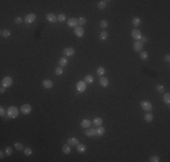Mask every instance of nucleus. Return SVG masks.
Masks as SVG:
<instances>
[{"mask_svg":"<svg viewBox=\"0 0 170 162\" xmlns=\"http://www.w3.org/2000/svg\"><path fill=\"white\" fill-rule=\"evenodd\" d=\"M18 113H19V111H18V108L15 107V106H10L8 107V109L7 111V114L9 118H16L18 116Z\"/></svg>","mask_w":170,"mask_h":162,"instance_id":"obj_1","label":"nucleus"},{"mask_svg":"<svg viewBox=\"0 0 170 162\" xmlns=\"http://www.w3.org/2000/svg\"><path fill=\"white\" fill-rule=\"evenodd\" d=\"M13 84V78L11 77H5V78L2 79V82H1V86H3L5 87H11Z\"/></svg>","mask_w":170,"mask_h":162,"instance_id":"obj_2","label":"nucleus"},{"mask_svg":"<svg viewBox=\"0 0 170 162\" xmlns=\"http://www.w3.org/2000/svg\"><path fill=\"white\" fill-rule=\"evenodd\" d=\"M140 106L143 108V110H145L147 112H150L153 108L152 104L149 102V101H142L140 103Z\"/></svg>","mask_w":170,"mask_h":162,"instance_id":"obj_3","label":"nucleus"},{"mask_svg":"<svg viewBox=\"0 0 170 162\" xmlns=\"http://www.w3.org/2000/svg\"><path fill=\"white\" fill-rule=\"evenodd\" d=\"M20 111H21V113H24V114H29V113L32 112V107H31V106L28 105V104H25V105H23V106H21Z\"/></svg>","mask_w":170,"mask_h":162,"instance_id":"obj_4","label":"nucleus"},{"mask_svg":"<svg viewBox=\"0 0 170 162\" xmlns=\"http://www.w3.org/2000/svg\"><path fill=\"white\" fill-rule=\"evenodd\" d=\"M36 19V14L30 13V14H26V16L25 17V22L26 24H32L35 22V20Z\"/></svg>","mask_w":170,"mask_h":162,"instance_id":"obj_5","label":"nucleus"},{"mask_svg":"<svg viewBox=\"0 0 170 162\" xmlns=\"http://www.w3.org/2000/svg\"><path fill=\"white\" fill-rule=\"evenodd\" d=\"M76 88L78 90L79 93H83L86 90V83L84 81H79L77 85H76Z\"/></svg>","mask_w":170,"mask_h":162,"instance_id":"obj_6","label":"nucleus"},{"mask_svg":"<svg viewBox=\"0 0 170 162\" xmlns=\"http://www.w3.org/2000/svg\"><path fill=\"white\" fill-rule=\"evenodd\" d=\"M131 36H132L133 39L138 41V40L141 39V37H142L141 32H140L139 30H138V29H133L132 32H131Z\"/></svg>","mask_w":170,"mask_h":162,"instance_id":"obj_7","label":"nucleus"},{"mask_svg":"<svg viewBox=\"0 0 170 162\" xmlns=\"http://www.w3.org/2000/svg\"><path fill=\"white\" fill-rule=\"evenodd\" d=\"M74 34L78 38H82L84 35V29L82 28V26H77L74 29Z\"/></svg>","mask_w":170,"mask_h":162,"instance_id":"obj_8","label":"nucleus"},{"mask_svg":"<svg viewBox=\"0 0 170 162\" xmlns=\"http://www.w3.org/2000/svg\"><path fill=\"white\" fill-rule=\"evenodd\" d=\"M143 47H144V44L142 43L140 41H137L136 42H134L133 44V49H134L135 51H142L143 50Z\"/></svg>","mask_w":170,"mask_h":162,"instance_id":"obj_9","label":"nucleus"},{"mask_svg":"<svg viewBox=\"0 0 170 162\" xmlns=\"http://www.w3.org/2000/svg\"><path fill=\"white\" fill-rule=\"evenodd\" d=\"M63 52H64V55H66V56H73L75 54V50L73 48H71V47H67V48H65V49H64V50H63Z\"/></svg>","mask_w":170,"mask_h":162,"instance_id":"obj_10","label":"nucleus"},{"mask_svg":"<svg viewBox=\"0 0 170 162\" xmlns=\"http://www.w3.org/2000/svg\"><path fill=\"white\" fill-rule=\"evenodd\" d=\"M46 20L49 22V23L54 24V23H56V21H57V16L54 14L50 13V14H46Z\"/></svg>","mask_w":170,"mask_h":162,"instance_id":"obj_11","label":"nucleus"},{"mask_svg":"<svg viewBox=\"0 0 170 162\" xmlns=\"http://www.w3.org/2000/svg\"><path fill=\"white\" fill-rule=\"evenodd\" d=\"M67 143L70 146H77V145L80 143V141L77 138H74V137H71V138H69L67 140Z\"/></svg>","mask_w":170,"mask_h":162,"instance_id":"obj_12","label":"nucleus"},{"mask_svg":"<svg viewBox=\"0 0 170 162\" xmlns=\"http://www.w3.org/2000/svg\"><path fill=\"white\" fill-rule=\"evenodd\" d=\"M68 26L69 27H77V25H78V19H76V18H70L69 20H68Z\"/></svg>","mask_w":170,"mask_h":162,"instance_id":"obj_13","label":"nucleus"},{"mask_svg":"<svg viewBox=\"0 0 170 162\" xmlns=\"http://www.w3.org/2000/svg\"><path fill=\"white\" fill-rule=\"evenodd\" d=\"M104 133H105V128L101 125L98 126V128L96 129V137H100L104 135Z\"/></svg>","mask_w":170,"mask_h":162,"instance_id":"obj_14","label":"nucleus"},{"mask_svg":"<svg viewBox=\"0 0 170 162\" xmlns=\"http://www.w3.org/2000/svg\"><path fill=\"white\" fill-rule=\"evenodd\" d=\"M84 133L88 137H96V129H92V128L87 129L84 131Z\"/></svg>","mask_w":170,"mask_h":162,"instance_id":"obj_15","label":"nucleus"},{"mask_svg":"<svg viewBox=\"0 0 170 162\" xmlns=\"http://www.w3.org/2000/svg\"><path fill=\"white\" fill-rule=\"evenodd\" d=\"M92 122L91 120H89V119H84V120L82 121L81 126H82V128L87 129V128H90V127L92 126Z\"/></svg>","mask_w":170,"mask_h":162,"instance_id":"obj_16","label":"nucleus"},{"mask_svg":"<svg viewBox=\"0 0 170 162\" xmlns=\"http://www.w3.org/2000/svg\"><path fill=\"white\" fill-rule=\"evenodd\" d=\"M42 84V87H43L44 88H46V89H50V88L53 87V82L50 80V79H45V80H43Z\"/></svg>","mask_w":170,"mask_h":162,"instance_id":"obj_17","label":"nucleus"},{"mask_svg":"<svg viewBox=\"0 0 170 162\" xmlns=\"http://www.w3.org/2000/svg\"><path fill=\"white\" fill-rule=\"evenodd\" d=\"M99 84L103 87H107L109 86V79L107 78H105V77H101V78H99Z\"/></svg>","mask_w":170,"mask_h":162,"instance_id":"obj_18","label":"nucleus"},{"mask_svg":"<svg viewBox=\"0 0 170 162\" xmlns=\"http://www.w3.org/2000/svg\"><path fill=\"white\" fill-rule=\"evenodd\" d=\"M86 150H87V148H86V146H85L84 144L79 143V144L77 145V151H78L79 153H84V152L86 151Z\"/></svg>","mask_w":170,"mask_h":162,"instance_id":"obj_19","label":"nucleus"},{"mask_svg":"<svg viewBox=\"0 0 170 162\" xmlns=\"http://www.w3.org/2000/svg\"><path fill=\"white\" fill-rule=\"evenodd\" d=\"M59 65L61 67H65L68 65V59L66 57H62L59 60Z\"/></svg>","mask_w":170,"mask_h":162,"instance_id":"obj_20","label":"nucleus"},{"mask_svg":"<svg viewBox=\"0 0 170 162\" xmlns=\"http://www.w3.org/2000/svg\"><path fill=\"white\" fill-rule=\"evenodd\" d=\"M140 25H141V19H140V18L139 17L133 18V20H132V25H133L134 27H138Z\"/></svg>","mask_w":170,"mask_h":162,"instance_id":"obj_21","label":"nucleus"},{"mask_svg":"<svg viewBox=\"0 0 170 162\" xmlns=\"http://www.w3.org/2000/svg\"><path fill=\"white\" fill-rule=\"evenodd\" d=\"M93 81H94V78L92 75H87L84 78V82L86 84H92Z\"/></svg>","mask_w":170,"mask_h":162,"instance_id":"obj_22","label":"nucleus"},{"mask_svg":"<svg viewBox=\"0 0 170 162\" xmlns=\"http://www.w3.org/2000/svg\"><path fill=\"white\" fill-rule=\"evenodd\" d=\"M144 119L147 123H151L154 119V117H153V114L151 113H148L145 114V117H144Z\"/></svg>","mask_w":170,"mask_h":162,"instance_id":"obj_23","label":"nucleus"},{"mask_svg":"<svg viewBox=\"0 0 170 162\" xmlns=\"http://www.w3.org/2000/svg\"><path fill=\"white\" fill-rule=\"evenodd\" d=\"M63 151H64V154H69L71 153V146L68 144H64L63 146Z\"/></svg>","mask_w":170,"mask_h":162,"instance_id":"obj_24","label":"nucleus"},{"mask_svg":"<svg viewBox=\"0 0 170 162\" xmlns=\"http://www.w3.org/2000/svg\"><path fill=\"white\" fill-rule=\"evenodd\" d=\"M102 119L100 118V117H97V118H95L94 120L92 121V123L94 124V125H96V126H99L100 124H102Z\"/></svg>","mask_w":170,"mask_h":162,"instance_id":"obj_25","label":"nucleus"},{"mask_svg":"<svg viewBox=\"0 0 170 162\" xmlns=\"http://www.w3.org/2000/svg\"><path fill=\"white\" fill-rule=\"evenodd\" d=\"M108 36H109L108 32L106 31H102V32H100V34H99V39L101 40V41H106L108 39Z\"/></svg>","mask_w":170,"mask_h":162,"instance_id":"obj_26","label":"nucleus"},{"mask_svg":"<svg viewBox=\"0 0 170 162\" xmlns=\"http://www.w3.org/2000/svg\"><path fill=\"white\" fill-rule=\"evenodd\" d=\"M1 35L3 36L4 38H7V37H9L11 35V32L9 30H7V29H5L3 30L2 32H1Z\"/></svg>","mask_w":170,"mask_h":162,"instance_id":"obj_27","label":"nucleus"},{"mask_svg":"<svg viewBox=\"0 0 170 162\" xmlns=\"http://www.w3.org/2000/svg\"><path fill=\"white\" fill-rule=\"evenodd\" d=\"M105 72H106V69L103 67H99L97 69V74L99 75V76H101V77H102L103 75L105 74Z\"/></svg>","mask_w":170,"mask_h":162,"instance_id":"obj_28","label":"nucleus"},{"mask_svg":"<svg viewBox=\"0 0 170 162\" xmlns=\"http://www.w3.org/2000/svg\"><path fill=\"white\" fill-rule=\"evenodd\" d=\"M140 59L143 60H146L149 59V53L147 52V51H145V50H143V51H141L140 52Z\"/></svg>","mask_w":170,"mask_h":162,"instance_id":"obj_29","label":"nucleus"},{"mask_svg":"<svg viewBox=\"0 0 170 162\" xmlns=\"http://www.w3.org/2000/svg\"><path fill=\"white\" fill-rule=\"evenodd\" d=\"M107 1H99V4H98V8L99 10H103L107 6Z\"/></svg>","mask_w":170,"mask_h":162,"instance_id":"obj_30","label":"nucleus"},{"mask_svg":"<svg viewBox=\"0 0 170 162\" xmlns=\"http://www.w3.org/2000/svg\"><path fill=\"white\" fill-rule=\"evenodd\" d=\"M163 100H164V102L166 103L167 105H169L170 104V94L169 93L165 94V95L163 96Z\"/></svg>","mask_w":170,"mask_h":162,"instance_id":"obj_31","label":"nucleus"},{"mask_svg":"<svg viewBox=\"0 0 170 162\" xmlns=\"http://www.w3.org/2000/svg\"><path fill=\"white\" fill-rule=\"evenodd\" d=\"M108 25H109V24H108L107 20H101L99 22V26L101 29H106L108 27Z\"/></svg>","mask_w":170,"mask_h":162,"instance_id":"obj_32","label":"nucleus"},{"mask_svg":"<svg viewBox=\"0 0 170 162\" xmlns=\"http://www.w3.org/2000/svg\"><path fill=\"white\" fill-rule=\"evenodd\" d=\"M14 147H15V149L17 150L18 151H21V150H25L23 144L20 143V142H15V143H14Z\"/></svg>","mask_w":170,"mask_h":162,"instance_id":"obj_33","label":"nucleus"},{"mask_svg":"<svg viewBox=\"0 0 170 162\" xmlns=\"http://www.w3.org/2000/svg\"><path fill=\"white\" fill-rule=\"evenodd\" d=\"M33 153V150L31 148H25V150H24V154H25V156H31Z\"/></svg>","mask_w":170,"mask_h":162,"instance_id":"obj_34","label":"nucleus"},{"mask_svg":"<svg viewBox=\"0 0 170 162\" xmlns=\"http://www.w3.org/2000/svg\"><path fill=\"white\" fill-rule=\"evenodd\" d=\"M5 153H6V156H11L13 153V149L11 147H7L5 150Z\"/></svg>","mask_w":170,"mask_h":162,"instance_id":"obj_35","label":"nucleus"},{"mask_svg":"<svg viewBox=\"0 0 170 162\" xmlns=\"http://www.w3.org/2000/svg\"><path fill=\"white\" fill-rule=\"evenodd\" d=\"M54 72H55V74H56L57 76H61V75L64 73V69H63V68L62 67H58L55 69Z\"/></svg>","mask_w":170,"mask_h":162,"instance_id":"obj_36","label":"nucleus"},{"mask_svg":"<svg viewBox=\"0 0 170 162\" xmlns=\"http://www.w3.org/2000/svg\"><path fill=\"white\" fill-rule=\"evenodd\" d=\"M86 23H87V20H86V18L85 17H80L78 19V25H80L81 26L85 25Z\"/></svg>","mask_w":170,"mask_h":162,"instance_id":"obj_37","label":"nucleus"},{"mask_svg":"<svg viewBox=\"0 0 170 162\" xmlns=\"http://www.w3.org/2000/svg\"><path fill=\"white\" fill-rule=\"evenodd\" d=\"M65 14H60L58 16H57V21L61 22V23H63V22H64V20H65Z\"/></svg>","mask_w":170,"mask_h":162,"instance_id":"obj_38","label":"nucleus"},{"mask_svg":"<svg viewBox=\"0 0 170 162\" xmlns=\"http://www.w3.org/2000/svg\"><path fill=\"white\" fill-rule=\"evenodd\" d=\"M156 90H157V92L158 93H164V91H165V87H164L163 85H157L156 86Z\"/></svg>","mask_w":170,"mask_h":162,"instance_id":"obj_39","label":"nucleus"},{"mask_svg":"<svg viewBox=\"0 0 170 162\" xmlns=\"http://www.w3.org/2000/svg\"><path fill=\"white\" fill-rule=\"evenodd\" d=\"M149 161L150 162H158V161H160L159 157H157V156H153V157L150 158Z\"/></svg>","mask_w":170,"mask_h":162,"instance_id":"obj_40","label":"nucleus"},{"mask_svg":"<svg viewBox=\"0 0 170 162\" xmlns=\"http://www.w3.org/2000/svg\"><path fill=\"white\" fill-rule=\"evenodd\" d=\"M14 24H16V25H20V24H22V22H23V19H22L20 16H17V17L14 18Z\"/></svg>","mask_w":170,"mask_h":162,"instance_id":"obj_41","label":"nucleus"},{"mask_svg":"<svg viewBox=\"0 0 170 162\" xmlns=\"http://www.w3.org/2000/svg\"><path fill=\"white\" fill-rule=\"evenodd\" d=\"M6 115V110L3 106H0V116H5Z\"/></svg>","mask_w":170,"mask_h":162,"instance_id":"obj_42","label":"nucleus"},{"mask_svg":"<svg viewBox=\"0 0 170 162\" xmlns=\"http://www.w3.org/2000/svg\"><path fill=\"white\" fill-rule=\"evenodd\" d=\"M141 41H140V42H142V43H143V44H144V43H146V42H149V40H148V38H147V37H146V36H142L141 37Z\"/></svg>","mask_w":170,"mask_h":162,"instance_id":"obj_43","label":"nucleus"},{"mask_svg":"<svg viewBox=\"0 0 170 162\" xmlns=\"http://www.w3.org/2000/svg\"><path fill=\"white\" fill-rule=\"evenodd\" d=\"M164 60H165V61H167V62H170V55L169 54H167V55L165 56V58H164Z\"/></svg>","mask_w":170,"mask_h":162,"instance_id":"obj_44","label":"nucleus"},{"mask_svg":"<svg viewBox=\"0 0 170 162\" xmlns=\"http://www.w3.org/2000/svg\"><path fill=\"white\" fill-rule=\"evenodd\" d=\"M1 89H0V93L1 94H3V93H5V90H6V87H3V86H1Z\"/></svg>","mask_w":170,"mask_h":162,"instance_id":"obj_45","label":"nucleus"},{"mask_svg":"<svg viewBox=\"0 0 170 162\" xmlns=\"http://www.w3.org/2000/svg\"><path fill=\"white\" fill-rule=\"evenodd\" d=\"M5 154H6V153H4V152L1 150V151H0V159H3L4 156H5Z\"/></svg>","mask_w":170,"mask_h":162,"instance_id":"obj_46","label":"nucleus"}]
</instances>
